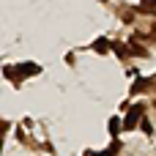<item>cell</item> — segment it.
<instances>
[{
  "label": "cell",
  "instance_id": "1",
  "mask_svg": "<svg viewBox=\"0 0 156 156\" xmlns=\"http://www.w3.org/2000/svg\"><path fill=\"white\" fill-rule=\"evenodd\" d=\"M33 74H38V66H36V63H19V66L14 69V77H16V80H27V77H33Z\"/></svg>",
  "mask_w": 156,
  "mask_h": 156
},
{
  "label": "cell",
  "instance_id": "2",
  "mask_svg": "<svg viewBox=\"0 0 156 156\" xmlns=\"http://www.w3.org/2000/svg\"><path fill=\"white\" fill-rule=\"evenodd\" d=\"M140 115H143V104H134V107L129 110V115L123 118V126H126V129H134L137 121H140Z\"/></svg>",
  "mask_w": 156,
  "mask_h": 156
},
{
  "label": "cell",
  "instance_id": "3",
  "mask_svg": "<svg viewBox=\"0 0 156 156\" xmlns=\"http://www.w3.org/2000/svg\"><path fill=\"white\" fill-rule=\"evenodd\" d=\"M110 47H112V44H110V41H107V38H104V36H101V38H96V41H93V49H96V52H101V55H104V52H107V49H110Z\"/></svg>",
  "mask_w": 156,
  "mask_h": 156
},
{
  "label": "cell",
  "instance_id": "4",
  "mask_svg": "<svg viewBox=\"0 0 156 156\" xmlns=\"http://www.w3.org/2000/svg\"><path fill=\"white\" fill-rule=\"evenodd\" d=\"M143 88H148V80H143V77L137 74V82H134V88H132V93H140Z\"/></svg>",
  "mask_w": 156,
  "mask_h": 156
},
{
  "label": "cell",
  "instance_id": "5",
  "mask_svg": "<svg viewBox=\"0 0 156 156\" xmlns=\"http://www.w3.org/2000/svg\"><path fill=\"white\" fill-rule=\"evenodd\" d=\"M121 126H123V123H121L118 118H110V132H112L115 137H118V132H121Z\"/></svg>",
  "mask_w": 156,
  "mask_h": 156
},
{
  "label": "cell",
  "instance_id": "6",
  "mask_svg": "<svg viewBox=\"0 0 156 156\" xmlns=\"http://www.w3.org/2000/svg\"><path fill=\"white\" fill-rule=\"evenodd\" d=\"M112 49H115V52H118V55H121V58H126V55H129V49H132V47H123V44H112Z\"/></svg>",
  "mask_w": 156,
  "mask_h": 156
},
{
  "label": "cell",
  "instance_id": "7",
  "mask_svg": "<svg viewBox=\"0 0 156 156\" xmlns=\"http://www.w3.org/2000/svg\"><path fill=\"white\" fill-rule=\"evenodd\" d=\"M140 126H143V132H145V134H151V132H154V129H151V121H148V118H143V121H140Z\"/></svg>",
  "mask_w": 156,
  "mask_h": 156
},
{
  "label": "cell",
  "instance_id": "8",
  "mask_svg": "<svg viewBox=\"0 0 156 156\" xmlns=\"http://www.w3.org/2000/svg\"><path fill=\"white\" fill-rule=\"evenodd\" d=\"M132 55H145V49H143V47H137V44H132Z\"/></svg>",
  "mask_w": 156,
  "mask_h": 156
}]
</instances>
